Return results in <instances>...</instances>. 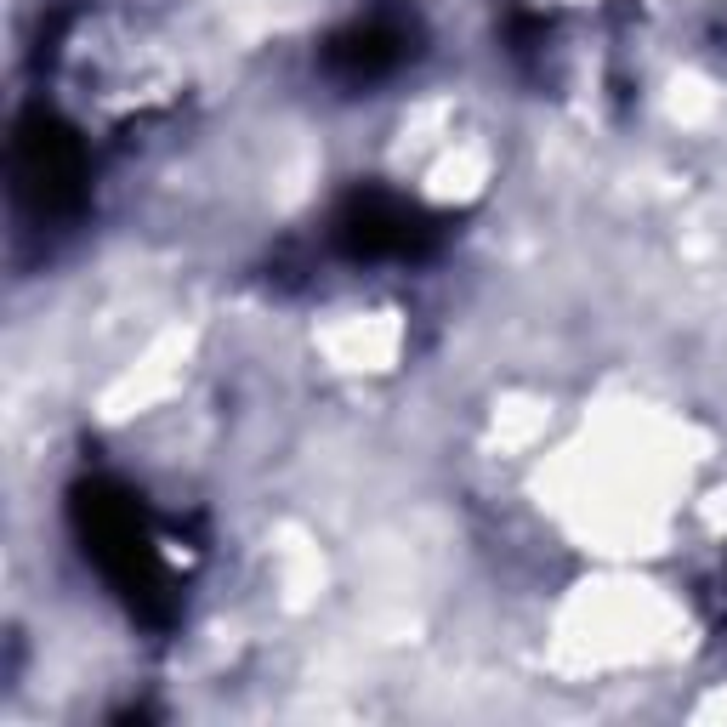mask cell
<instances>
[{"label": "cell", "mask_w": 727, "mask_h": 727, "mask_svg": "<svg viewBox=\"0 0 727 727\" xmlns=\"http://www.w3.org/2000/svg\"><path fill=\"white\" fill-rule=\"evenodd\" d=\"M91 540H97V546H131V529H114V523H97V529H91ZM125 557H131V580H137L142 591L154 586V580H148V568H142V557L137 551H125Z\"/></svg>", "instance_id": "6da1fadb"}]
</instances>
